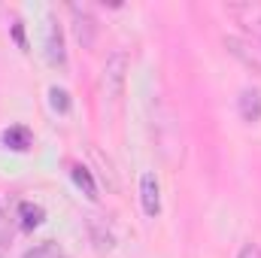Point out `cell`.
I'll return each mask as SVG.
<instances>
[{
  "label": "cell",
  "mask_w": 261,
  "mask_h": 258,
  "mask_svg": "<svg viewBox=\"0 0 261 258\" xmlns=\"http://www.w3.org/2000/svg\"><path fill=\"white\" fill-rule=\"evenodd\" d=\"M125 79H128V55L125 52H113L103 64V88H107V97H122L125 91Z\"/></svg>",
  "instance_id": "6da1fadb"
},
{
  "label": "cell",
  "mask_w": 261,
  "mask_h": 258,
  "mask_svg": "<svg viewBox=\"0 0 261 258\" xmlns=\"http://www.w3.org/2000/svg\"><path fill=\"white\" fill-rule=\"evenodd\" d=\"M225 9H228V15L246 34H252V37L261 40V3H252V0H246V3H228Z\"/></svg>",
  "instance_id": "7a4b0ae2"
},
{
  "label": "cell",
  "mask_w": 261,
  "mask_h": 258,
  "mask_svg": "<svg viewBox=\"0 0 261 258\" xmlns=\"http://www.w3.org/2000/svg\"><path fill=\"white\" fill-rule=\"evenodd\" d=\"M140 203H143V213L149 219H155L161 213V186H158L155 173H143L140 176Z\"/></svg>",
  "instance_id": "3957f363"
},
{
  "label": "cell",
  "mask_w": 261,
  "mask_h": 258,
  "mask_svg": "<svg viewBox=\"0 0 261 258\" xmlns=\"http://www.w3.org/2000/svg\"><path fill=\"white\" fill-rule=\"evenodd\" d=\"M70 12H73V31H76V40H79L85 49H91V46H94V37H97V21H94L91 12L82 9V6H70Z\"/></svg>",
  "instance_id": "277c9868"
},
{
  "label": "cell",
  "mask_w": 261,
  "mask_h": 258,
  "mask_svg": "<svg viewBox=\"0 0 261 258\" xmlns=\"http://www.w3.org/2000/svg\"><path fill=\"white\" fill-rule=\"evenodd\" d=\"M46 61L52 67H64L67 64V52H64V31L58 21H49L46 28Z\"/></svg>",
  "instance_id": "5b68a950"
},
{
  "label": "cell",
  "mask_w": 261,
  "mask_h": 258,
  "mask_svg": "<svg viewBox=\"0 0 261 258\" xmlns=\"http://www.w3.org/2000/svg\"><path fill=\"white\" fill-rule=\"evenodd\" d=\"M237 113L246 125H255L261 122V91L258 88H243L240 97H237Z\"/></svg>",
  "instance_id": "8992f818"
},
{
  "label": "cell",
  "mask_w": 261,
  "mask_h": 258,
  "mask_svg": "<svg viewBox=\"0 0 261 258\" xmlns=\"http://www.w3.org/2000/svg\"><path fill=\"white\" fill-rule=\"evenodd\" d=\"M3 146L12 149V152H28L34 146V134L24 128V125H12V128L3 131Z\"/></svg>",
  "instance_id": "52a82bcc"
},
{
  "label": "cell",
  "mask_w": 261,
  "mask_h": 258,
  "mask_svg": "<svg viewBox=\"0 0 261 258\" xmlns=\"http://www.w3.org/2000/svg\"><path fill=\"white\" fill-rule=\"evenodd\" d=\"M225 49L234 55V58H240L243 64L249 67V70H255V73H261V61L255 58V52H249V46L240 40V37H225Z\"/></svg>",
  "instance_id": "ba28073f"
},
{
  "label": "cell",
  "mask_w": 261,
  "mask_h": 258,
  "mask_svg": "<svg viewBox=\"0 0 261 258\" xmlns=\"http://www.w3.org/2000/svg\"><path fill=\"white\" fill-rule=\"evenodd\" d=\"M18 219H21V228H24V231H34V228L43 225L46 210H43L40 203H34V200H24V203H18Z\"/></svg>",
  "instance_id": "9c48e42d"
},
{
  "label": "cell",
  "mask_w": 261,
  "mask_h": 258,
  "mask_svg": "<svg viewBox=\"0 0 261 258\" xmlns=\"http://www.w3.org/2000/svg\"><path fill=\"white\" fill-rule=\"evenodd\" d=\"M70 176H73L76 189H82V194H85L88 200H97V186H94V179H91V170H88V167H82V164H73Z\"/></svg>",
  "instance_id": "30bf717a"
},
{
  "label": "cell",
  "mask_w": 261,
  "mask_h": 258,
  "mask_svg": "<svg viewBox=\"0 0 261 258\" xmlns=\"http://www.w3.org/2000/svg\"><path fill=\"white\" fill-rule=\"evenodd\" d=\"M21 258H61V249H58V243L46 240V243H37V246H31V249H28Z\"/></svg>",
  "instance_id": "8fae6325"
},
{
  "label": "cell",
  "mask_w": 261,
  "mask_h": 258,
  "mask_svg": "<svg viewBox=\"0 0 261 258\" xmlns=\"http://www.w3.org/2000/svg\"><path fill=\"white\" fill-rule=\"evenodd\" d=\"M49 104H52V110H55V113H61V116L70 113V94H67L64 88H58V85H52V88H49Z\"/></svg>",
  "instance_id": "7c38bea8"
},
{
  "label": "cell",
  "mask_w": 261,
  "mask_h": 258,
  "mask_svg": "<svg viewBox=\"0 0 261 258\" xmlns=\"http://www.w3.org/2000/svg\"><path fill=\"white\" fill-rule=\"evenodd\" d=\"M12 40H15V46H18L21 52H28V40H24V24H21V18H12Z\"/></svg>",
  "instance_id": "4fadbf2b"
},
{
  "label": "cell",
  "mask_w": 261,
  "mask_h": 258,
  "mask_svg": "<svg viewBox=\"0 0 261 258\" xmlns=\"http://www.w3.org/2000/svg\"><path fill=\"white\" fill-rule=\"evenodd\" d=\"M237 258H261V246L258 243H243L240 252H237Z\"/></svg>",
  "instance_id": "5bb4252c"
},
{
  "label": "cell",
  "mask_w": 261,
  "mask_h": 258,
  "mask_svg": "<svg viewBox=\"0 0 261 258\" xmlns=\"http://www.w3.org/2000/svg\"><path fill=\"white\" fill-rule=\"evenodd\" d=\"M61 258H67V255H61Z\"/></svg>",
  "instance_id": "9a60e30c"
}]
</instances>
